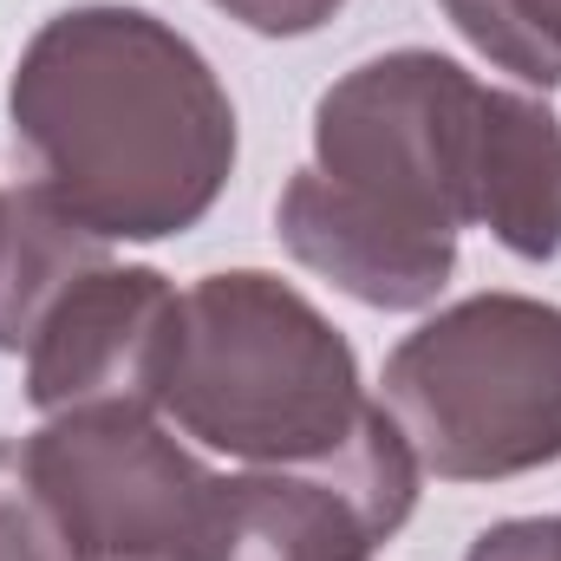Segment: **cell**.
I'll return each instance as SVG.
<instances>
[{
  "label": "cell",
  "instance_id": "cell-9",
  "mask_svg": "<svg viewBox=\"0 0 561 561\" xmlns=\"http://www.w3.org/2000/svg\"><path fill=\"white\" fill-rule=\"evenodd\" d=\"M470 222L490 229L516 262L561 255V118L542 99L483 85Z\"/></svg>",
  "mask_w": 561,
  "mask_h": 561
},
{
  "label": "cell",
  "instance_id": "cell-4",
  "mask_svg": "<svg viewBox=\"0 0 561 561\" xmlns=\"http://www.w3.org/2000/svg\"><path fill=\"white\" fill-rule=\"evenodd\" d=\"M483 79L431 46L359 59L313 105V170L353 203L437 242L470 229Z\"/></svg>",
  "mask_w": 561,
  "mask_h": 561
},
{
  "label": "cell",
  "instance_id": "cell-14",
  "mask_svg": "<svg viewBox=\"0 0 561 561\" xmlns=\"http://www.w3.org/2000/svg\"><path fill=\"white\" fill-rule=\"evenodd\" d=\"M7 242H13V203H7V190H0V275H7Z\"/></svg>",
  "mask_w": 561,
  "mask_h": 561
},
{
  "label": "cell",
  "instance_id": "cell-2",
  "mask_svg": "<svg viewBox=\"0 0 561 561\" xmlns=\"http://www.w3.org/2000/svg\"><path fill=\"white\" fill-rule=\"evenodd\" d=\"M373 405L346 333L280 275L222 268L183 294L157 392L176 437L242 470L327 463L366 431Z\"/></svg>",
  "mask_w": 561,
  "mask_h": 561
},
{
  "label": "cell",
  "instance_id": "cell-6",
  "mask_svg": "<svg viewBox=\"0 0 561 561\" xmlns=\"http://www.w3.org/2000/svg\"><path fill=\"white\" fill-rule=\"evenodd\" d=\"M424 463L386 405L327 463H268L216 483L196 561H373L419 510Z\"/></svg>",
  "mask_w": 561,
  "mask_h": 561
},
{
  "label": "cell",
  "instance_id": "cell-13",
  "mask_svg": "<svg viewBox=\"0 0 561 561\" xmlns=\"http://www.w3.org/2000/svg\"><path fill=\"white\" fill-rule=\"evenodd\" d=\"M463 561H561V516H510L490 523Z\"/></svg>",
  "mask_w": 561,
  "mask_h": 561
},
{
  "label": "cell",
  "instance_id": "cell-3",
  "mask_svg": "<svg viewBox=\"0 0 561 561\" xmlns=\"http://www.w3.org/2000/svg\"><path fill=\"white\" fill-rule=\"evenodd\" d=\"M379 405L444 483H503L561 463V307L536 294H470L412 327L379 379Z\"/></svg>",
  "mask_w": 561,
  "mask_h": 561
},
{
  "label": "cell",
  "instance_id": "cell-7",
  "mask_svg": "<svg viewBox=\"0 0 561 561\" xmlns=\"http://www.w3.org/2000/svg\"><path fill=\"white\" fill-rule=\"evenodd\" d=\"M176 307L183 294L157 268L131 262H92L72 275L39 327L26 333V405L39 419L79 412V405H150L163 392V366L176 346Z\"/></svg>",
  "mask_w": 561,
  "mask_h": 561
},
{
  "label": "cell",
  "instance_id": "cell-5",
  "mask_svg": "<svg viewBox=\"0 0 561 561\" xmlns=\"http://www.w3.org/2000/svg\"><path fill=\"white\" fill-rule=\"evenodd\" d=\"M72 561H196L216 470L150 405H79L20 437Z\"/></svg>",
  "mask_w": 561,
  "mask_h": 561
},
{
  "label": "cell",
  "instance_id": "cell-11",
  "mask_svg": "<svg viewBox=\"0 0 561 561\" xmlns=\"http://www.w3.org/2000/svg\"><path fill=\"white\" fill-rule=\"evenodd\" d=\"M0 561H72L53 503L20 457V437H0Z\"/></svg>",
  "mask_w": 561,
  "mask_h": 561
},
{
  "label": "cell",
  "instance_id": "cell-1",
  "mask_svg": "<svg viewBox=\"0 0 561 561\" xmlns=\"http://www.w3.org/2000/svg\"><path fill=\"white\" fill-rule=\"evenodd\" d=\"M7 125L33 190L105 249L196 229L236 170V105L216 66L125 0L66 7L26 39Z\"/></svg>",
  "mask_w": 561,
  "mask_h": 561
},
{
  "label": "cell",
  "instance_id": "cell-10",
  "mask_svg": "<svg viewBox=\"0 0 561 561\" xmlns=\"http://www.w3.org/2000/svg\"><path fill=\"white\" fill-rule=\"evenodd\" d=\"M450 26L523 85H561V0H437Z\"/></svg>",
  "mask_w": 561,
  "mask_h": 561
},
{
  "label": "cell",
  "instance_id": "cell-8",
  "mask_svg": "<svg viewBox=\"0 0 561 561\" xmlns=\"http://www.w3.org/2000/svg\"><path fill=\"white\" fill-rule=\"evenodd\" d=\"M275 236L300 268H313L320 280H333L340 294L379 313H419L457 275V242L399 229L392 216L333 190L313 163L287 176L275 203Z\"/></svg>",
  "mask_w": 561,
  "mask_h": 561
},
{
  "label": "cell",
  "instance_id": "cell-12",
  "mask_svg": "<svg viewBox=\"0 0 561 561\" xmlns=\"http://www.w3.org/2000/svg\"><path fill=\"white\" fill-rule=\"evenodd\" d=\"M209 7H222L262 39H300V33H320L346 0H209Z\"/></svg>",
  "mask_w": 561,
  "mask_h": 561
}]
</instances>
